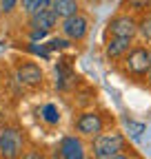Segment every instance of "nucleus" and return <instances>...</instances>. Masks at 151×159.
<instances>
[{
	"mask_svg": "<svg viewBox=\"0 0 151 159\" xmlns=\"http://www.w3.org/2000/svg\"><path fill=\"white\" fill-rule=\"evenodd\" d=\"M138 35L147 44H151V13H144L138 18Z\"/></svg>",
	"mask_w": 151,
	"mask_h": 159,
	"instance_id": "obj_15",
	"label": "nucleus"
},
{
	"mask_svg": "<svg viewBox=\"0 0 151 159\" xmlns=\"http://www.w3.org/2000/svg\"><path fill=\"white\" fill-rule=\"evenodd\" d=\"M51 7V0H20V9L27 16H33L36 11H42Z\"/></svg>",
	"mask_w": 151,
	"mask_h": 159,
	"instance_id": "obj_14",
	"label": "nucleus"
},
{
	"mask_svg": "<svg viewBox=\"0 0 151 159\" xmlns=\"http://www.w3.org/2000/svg\"><path fill=\"white\" fill-rule=\"evenodd\" d=\"M56 27H60V18L56 16V11L49 7V9H42V11H36L33 16H29V31L31 29H38V31H53Z\"/></svg>",
	"mask_w": 151,
	"mask_h": 159,
	"instance_id": "obj_10",
	"label": "nucleus"
},
{
	"mask_svg": "<svg viewBox=\"0 0 151 159\" xmlns=\"http://www.w3.org/2000/svg\"><path fill=\"white\" fill-rule=\"evenodd\" d=\"M20 159H47V155L42 150H38V148H31V150H25Z\"/></svg>",
	"mask_w": 151,
	"mask_h": 159,
	"instance_id": "obj_18",
	"label": "nucleus"
},
{
	"mask_svg": "<svg viewBox=\"0 0 151 159\" xmlns=\"http://www.w3.org/2000/svg\"><path fill=\"white\" fill-rule=\"evenodd\" d=\"M120 11L131 13V16H144L151 13V0H122L120 2Z\"/></svg>",
	"mask_w": 151,
	"mask_h": 159,
	"instance_id": "obj_12",
	"label": "nucleus"
},
{
	"mask_svg": "<svg viewBox=\"0 0 151 159\" xmlns=\"http://www.w3.org/2000/svg\"><path fill=\"white\" fill-rule=\"evenodd\" d=\"M40 117H42V122L49 124V126H58L60 124V111L56 104H45L40 108Z\"/></svg>",
	"mask_w": 151,
	"mask_h": 159,
	"instance_id": "obj_13",
	"label": "nucleus"
},
{
	"mask_svg": "<svg viewBox=\"0 0 151 159\" xmlns=\"http://www.w3.org/2000/svg\"><path fill=\"white\" fill-rule=\"evenodd\" d=\"M127 150H131L127 135L120 130H105L98 137H93L89 146V152L93 159H113L116 155L127 152Z\"/></svg>",
	"mask_w": 151,
	"mask_h": 159,
	"instance_id": "obj_1",
	"label": "nucleus"
},
{
	"mask_svg": "<svg viewBox=\"0 0 151 159\" xmlns=\"http://www.w3.org/2000/svg\"><path fill=\"white\" fill-rule=\"evenodd\" d=\"M0 18H2V9H0Z\"/></svg>",
	"mask_w": 151,
	"mask_h": 159,
	"instance_id": "obj_23",
	"label": "nucleus"
},
{
	"mask_svg": "<svg viewBox=\"0 0 151 159\" xmlns=\"http://www.w3.org/2000/svg\"><path fill=\"white\" fill-rule=\"evenodd\" d=\"M107 40L109 38H134L138 35V18L136 16H131V13H116V16H111L109 18V22H107V31H105Z\"/></svg>",
	"mask_w": 151,
	"mask_h": 159,
	"instance_id": "obj_4",
	"label": "nucleus"
},
{
	"mask_svg": "<svg viewBox=\"0 0 151 159\" xmlns=\"http://www.w3.org/2000/svg\"><path fill=\"white\" fill-rule=\"evenodd\" d=\"M18 5H20V0H0V9H2V13H11Z\"/></svg>",
	"mask_w": 151,
	"mask_h": 159,
	"instance_id": "obj_19",
	"label": "nucleus"
},
{
	"mask_svg": "<svg viewBox=\"0 0 151 159\" xmlns=\"http://www.w3.org/2000/svg\"><path fill=\"white\" fill-rule=\"evenodd\" d=\"M45 47H47V51H62V49H69V47H71V40H67L65 35H60V38H51Z\"/></svg>",
	"mask_w": 151,
	"mask_h": 159,
	"instance_id": "obj_17",
	"label": "nucleus"
},
{
	"mask_svg": "<svg viewBox=\"0 0 151 159\" xmlns=\"http://www.w3.org/2000/svg\"><path fill=\"white\" fill-rule=\"evenodd\" d=\"M16 80L22 86L38 89V86H42V82H45V73H42V69L38 66L36 62H22V64L16 66Z\"/></svg>",
	"mask_w": 151,
	"mask_h": 159,
	"instance_id": "obj_7",
	"label": "nucleus"
},
{
	"mask_svg": "<svg viewBox=\"0 0 151 159\" xmlns=\"http://www.w3.org/2000/svg\"><path fill=\"white\" fill-rule=\"evenodd\" d=\"M124 128H127V135H129L131 139H140L142 133L147 130V124L136 122V119H124Z\"/></svg>",
	"mask_w": 151,
	"mask_h": 159,
	"instance_id": "obj_16",
	"label": "nucleus"
},
{
	"mask_svg": "<svg viewBox=\"0 0 151 159\" xmlns=\"http://www.w3.org/2000/svg\"><path fill=\"white\" fill-rule=\"evenodd\" d=\"M122 73L129 77L142 80L151 71V47L149 44H134L131 51L120 60Z\"/></svg>",
	"mask_w": 151,
	"mask_h": 159,
	"instance_id": "obj_2",
	"label": "nucleus"
},
{
	"mask_svg": "<svg viewBox=\"0 0 151 159\" xmlns=\"http://www.w3.org/2000/svg\"><path fill=\"white\" fill-rule=\"evenodd\" d=\"M56 150H58L60 159H87V146L78 135H65Z\"/></svg>",
	"mask_w": 151,
	"mask_h": 159,
	"instance_id": "obj_8",
	"label": "nucleus"
},
{
	"mask_svg": "<svg viewBox=\"0 0 151 159\" xmlns=\"http://www.w3.org/2000/svg\"><path fill=\"white\" fill-rule=\"evenodd\" d=\"M147 82H149V86H151V71H149V75H147Z\"/></svg>",
	"mask_w": 151,
	"mask_h": 159,
	"instance_id": "obj_22",
	"label": "nucleus"
},
{
	"mask_svg": "<svg viewBox=\"0 0 151 159\" xmlns=\"http://www.w3.org/2000/svg\"><path fill=\"white\" fill-rule=\"evenodd\" d=\"M25 152V135L18 126H5L2 142H0V157L2 159H20Z\"/></svg>",
	"mask_w": 151,
	"mask_h": 159,
	"instance_id": "obj_5",
	"label": "nucleus"
},
{
	"mask_svg": "<svg viewBox=\"0 0 151 159\" xmlns=\"http://www.w3.org/2000/svg\"><path fill=\"white\" fill-rule=\"evenodd\" d=\"M2 130H5V124L0 122V142H2Z\"/></svg>",
	"mask_w": 151,
	"mask_h": 159,
	"instance_id": "obj_21",
	"label": "nucleus"
},
{
	"mask_svg": "<svg viewBox=\"0 0 151 159\" xmlns=\"http://www.w3.org/2000/svg\"><path fill=\"white\" fill-rule=\"evenodd\" d=\"M105 126H107V119L100 111H93V108H87L82 111L73 122V128H76V135L78 137H98L100 133H105Z\"/></svg>",
	"mask_w": 151,
	"mask_h": 159,
	"instance_id": "obj_3",
	"label": "nucleus"
},
{
	"mask_svg": "<svg viewBox=\"0 0 151 159\" xmlns=\"http://www.w3.org/2000/svg\"><path fill=\"white\" fill-rule=\"evenodd\" d=\"M80 7H82L80 0H51V9L56 11V16L60 20L80 13Z\"/></svg>",
	"mask_w": 151,
	"mask_h": 159,
	"instance_id": "obj_11",
	"label": "nucleus"
},
{
	"mask_svg": "<svg viewBox=\"0 0 151 159\" xmlns=\"http://www.w3.org/2000/svg\"><path fill=\"white\" fill-rule=\"evenodd\" d=\"M136 44L134 38H109L105 42V55L109 62H120V60L131 51V47Z\"/></svg>",
	"mask_w": 151,
	"mask_h": 159,
	"instance_id": "obj_9",
	"label": "nucleus"
},
{
	"mask_svg": "<svg viewBox=\"0 0 151 159\" xmlns=\"http://www.w3.org/2000/svg\"><path fill=\"white\" fill-rule=\"evenodd\" d=\"M60 33L67 40H71V42H82L87 38V33H89V18L80 11V13H76L71 18L60 20Z\"/></svg>",
	"mask_w": 151,
	"mask_h": 159,
	"instance_id": "obj_6",
	"label": "nucleus"
},
{
	"mask_svg": "<svg viewBox=\"0 0 151 159\" xmlns=\"http://www.w3.org/2000/svg\"><path fill=\"white\" fill-rule=\"evenodd\" d=\"M29 38L33 40V42H38V40H45V38H47V31H38V29H31V31H29Z\"/></svg>",
	"mask_w": 151,
	"mask_h": 159,
	"instance_id": "obj_20",
	"label": "nucleus"
}]
</instances>
